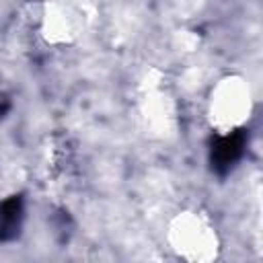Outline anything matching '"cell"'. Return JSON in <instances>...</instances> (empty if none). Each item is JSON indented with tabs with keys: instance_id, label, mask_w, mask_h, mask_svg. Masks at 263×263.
<instances>
[{
	"instance_id": "1",
	"label": "cell",
	"mask_w": 263,
	"mask_h": 263,
	"mask_svg": "<svg viewBox=\"0 0 263 263\" xmlns=\"http://www.w3.org/2000/svg\"><path fill=\"white\" fill-rule=\"evenodd\" d=\"M247 144H249V132L242 127L222 136H212L208 150L212 173H216L218 177H226L242 160Z\"/></svg>"
},
{
	"instance_id": "2",
	"label": "cell",
	"mask_w": 263,
	"mask_h": 263,
	"mask_svg": "<svg viewBox=\"0 0 263 263\" xmlns=\"http://www.w3.org/2000/svg\"><path fill=\"white\" fill-rule=\"evenodd\" d=\"M25 220V199L23 195H10L0 201V242H10L18 238Z\"/></svg>"
},
{
	"instance_id": "3",
	"label": "cell",
	"mask_w": 263,
	"mask_h": 263,
	"mask_svg": "<svg viewBox=\"0 0 263 263\" xmlns=\"http://www.w3.org/2000/svg\"><path fill=\"white\" fill-rule=\"evenodd\" d=\"M8 109H10V101L6 99V95H2V92H0V117H2Z\"/></svg>"
}]
</instances>
